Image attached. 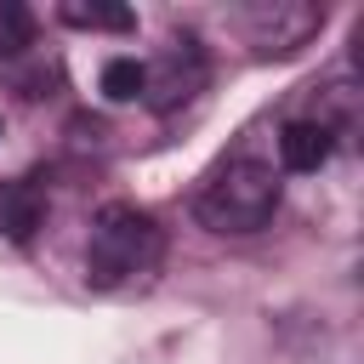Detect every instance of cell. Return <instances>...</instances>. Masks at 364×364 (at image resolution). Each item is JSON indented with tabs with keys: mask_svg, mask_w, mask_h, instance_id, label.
I'll return each mask as SVG.
<instances>
[{
	"mask_svg": "<svg viewBox=\"0 0 364 364\" xmlns=\"http://www.w3.org/2000/svg\"><path fill=\"white\" fill-rule=\"evenodd\" d=\"M165 262V228L142 210V205H102L91 216V239H85V284L97 290H131L148 273H159Z\"/></svg>",
	"mask_w": 364,
	"mask_h": 364,
	"instance_id": "6da1fadb",
	"label": "cell"
},
{
	"mask_svg": "<svg viewBox=\"0 0 364 364\" xmlns=\"http://www.w3.org/2000/svg\"><path fill=\"white\" fill-rule=\"evenodd\" d=\"M57 17H63L68 28H114V34H125V28L136 23L125 6H80V0H68Z\"/></svg>",
	"mask_w": 364,
	"mask_h": 364,
	"instance_id": "8992f818",
	"label": "cell"
},
{
	"mask_svg": "<svg viewBox=\"0 0 364 364\" xmlns=\"http://www.w3.org/2000/svg\"><path fill=\"white\" fill-rule=\"evenodd\" d=\"M34 46V17L23 6H0V63L6 57H23Z\"/></svg>",
	"mask_w": 364,
	"mask_h": 364,
	"instance_id": "ba28073f",
	"label": "cell"
},
{
	"mask_svg": "<svg viewBox=\"0 0 364 364\" xmlns=\"http://www.w3.org/2000/svg\"><path fill=\"white\" fill-rule=\"evenodd\" d=\"M102 97L108 102H136L142 97V63L136 57H108L102 63Z\"/></svg>",
	"mask_w": 364,
	"mask_h": 364,
	"instance_id": "52a82bcc",
	"label": "cell"
},
{
	"mask_svg": "<svg viewBox=\"0 0 364 364\" xmlns=\"http://www.w3.org/2000/svg\"><path fill=\"white\" fill-rule=\"evenodd\" d=\"M46 222V193L34 182H0V239H34V228Z\"/></svg>",
	"mask_w": 364,
	"mask_h": 364,
	"instance_id": "5b68a950",
	"label": "cell"
},
{
	"mask_svg": "<svg viewBox=\"0 0 364 364\" xmlns=\"http://www.w3.org/2000/svg\"><path fill=\"white\" fill-rule=\"evenodd\" d=\"M330 148H336V131H330L324 119H290V125L279 131V159H284V171H318V165L330 159Z\"/></svg>",
	"mask_w": 364,
	"mask_h": 364,
	"instance_id": "277c9868",
	"label": "cell"
},
{
	"mask_svg": "<svg viewBox=\"0 0 364 364\" xmlns=\"http://www.w3.org/2000/svg\"><path fill=\"white\" fill-rule=\"evenodd\" d=\"M199 85H205V51L193 40H171L154 63H142V97L159 114L176 108V102H188Z\"/></svg>",
	"mask_w": 364,
	"mask_h": 364,
	"instance_id": "3957f363",
	"label": "cell"
},
{
	"mask_svg": "<svg viewBox=\"0 0 364 364\" xmlns=\"http://www.w3.org/2000/svg\"><path fill=\"white\" fill-rule=\"evenodd\" d=\"M279 210V171L262 165V159H228L205 176L199 199H193V216L210 228V233H256L267 228Z\"/></svg>",
	"mask_w": 364,
	"mask_h": 364,
	"instance_id": "7a4b0ae2",
	"label": "cell"
}]
</instances>
